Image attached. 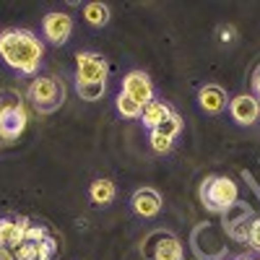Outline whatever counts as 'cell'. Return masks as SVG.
Returning <instances> with one entry per match:
<instances>
[{
  "instance_id": "obj_1",
  "label": "cell",
  "mask_w": 260,
  "mask_h": 260,
  "mask_svg": "<svg viewBox=\"0 0 260 260\" xmlns=\"http://www.w3.org/2000/svg\"><path fill=\"white\" fill-rule=\"evenodd\" d=\"M42 57H45V45L34 37L29 29H6L0 31V60L8 68L18 71L21 76H37Z\"/></svg>"
},
{
  "instance_id": "obj_2",
  "label": "cell",
  "mask_w": 260,
  "mask_h": 260,
  "mask_svg": "<svg viewBox=\"0 0 260 260\" xmlns=\"http://www.w3.org/2000/svg\"><path fill=\"white\" fill-rule=\"evenodd\" d=\"M201 201L211 213H224L229 206L240 201V190H237V182L229 175L206 177L201 187Z\"/></svg>"
},
{
  "instance_id": "obj_3",
  "label": "cell",
  "mask_w": 260,
  "mask_h": 260,
  "mask_svg": "<svg viewBox=\"0 0 260 260\" xmlns=\"http://www.w3.org/2000/svg\"><path fill=\"white\" fill-rule=\"evenodd\" d=\"M26 96H29V102L37 107L39 112H52L65 99V86L55 76H37L29 83Z\"/></svg>"
},
{
  "instance_id": "obj_4",
  "label": "cell",
  "mask_w": 260,
  "mask_h": 260,
  "mask_svg": "<svg viewBox=\"0 0 260 260\" xmlns=\"http://www.w3.org/2000/svg\"><path fill=\"white\" fill-rule=\"evenodd\" d=\"M42 31H45L47 42H52V45H65L73 34V18L65 11H52L42 18Z\"/></svg>"
},
{
  "instance_id": "obj_5",
  "label": "cell",
  "mask_w": 260,
  "mask_h": 260,
  "mask_svg": "<svg viewBox=\"0 0 260 260\" xmlns=\"http://www.w3.org/2000/svg\"><path fill=\"white\" fill-rule=\"evenodd\" d=\"M110 65L96 52H78L76 55V81H107Z\"/></svg>"
},
{
  "instance_id": "obj_6",
  "label": "cell",
  "mask_w": 260,
  "mask_h": 260,
  "mask_svg": "<svg viewBox=\"0 0 260 260\" xmlns=\"http://www.w3.org/2000/svg\"><path fill=\"white\" fill-rule=\"evenodd\" d=\"M122 94H127L133 102H138L141 107L154 102V83L143 71H130L122 78Z\"/></svg>"
},
{
  "instance_id": "obj_7",
  "label": "cell",
  "mask_w": 260,
  "mask_h": 260,
  "mask_svg": "<svg viewBox=\"0 0 260 260\" xmlns=\"http://www.w3.org/2000/svg\"><path fill=\"white\" fill-rule=\"evenodd\" d=\"M229 112H232V120L237 125H245V127L255 125L260 120V102L255 99V94H240L232 99Z\"/></svg>"
},
{
  "instance_id": "obj_8",
  "label": "cell",
  "mask_w": 260,
  "mask_h": 260,
  "mask_svg": "<svg viewBox=\"0 0 260 260\" xmlns=\"http://www.w3.org/2000/svg\"><path fill=\"white\" fill-rule=\"evenodd\" d=\"M29 125V112L26 107H18V110H6L0 112V138L13 143Z\"/></svg>"
},
{
  "instance_id": "obj_9",
  "label": "cell",
  "mask_w": 260,
  "mask_h": 260,
  "mask_svg": "<svg viewBox=\"0 0 260 260\" xmlns=\"http://www.w3.org/2000/svg\"><path fill=\"white\" fill-rule=\"evenodd\" d=\"M133 211L143 219H151V216H156L161 211V195L154 190V187H138L133 192Z\"/></svg>"
},
{
  "instance_id": "obj_10",
  "label": "cell",
  "mask_w": 260,
  "mask_h": 260,
  "mask_svg": "<svg viewBox=\"0 0 260 260\" xmlns=\"http://www.w3.org/2000/svg\"><path fill=\"white\" fill-rule=\"evenodd\" d=\"M198 104L208 115H219L226 107V91L221 89V86H216V83H206L203 89L198 91Z\"/></svg>"
},
{
  "instance_id": "obj_11",
  "label": "cell",
  "mask_w": 260,
  "mask_h": 260,
  "mask_svg": "<svg viewBox=\"0 0 260 260\" xmlns=\"http://www.w3.org/2000/svg\"><path fill=\"white\" fill-rule=\"evenodd\" d=\"M154 260H182V245L177 237L164 234L154 247Z\"/></svg>"
},
{
  "instance_id": "obj_12",
  "label": "cell",
  "mask_w": 260,
  "mask_h": 260,
  "mask_svg": "<svg viewBox=\"0 0 260 260\" xmlns=\"http://www.w3.org/2000/svg\"><path fill=\"white\" fill-rule=\"evenodd\" d=\"M172 112H175V110H172V107L167 104V102H159V99H154V102H151V104H146L143 107V112H141V120H143V125L146 127H151V130H154L164 117H169Z\"/></svg>"
},
{
  "instance_id": "obj_13",
  "label": "cell",
  "mask_w": 260,
  "mask_h": 260,
  "mask_svg": "<svg viewBox=\"0 0 260 260\" xmlns=\"http://www.w3.org/2000/svg\"><path fill=\"white\" fill-rule=\"evenodd\" d=\"M91 201L96 206H107V203H112L115 201V195H117V187L112 180H94L91 182Z\"/></svg>"
},
{
  "instance_id": "obj_14",
  "label": "cell",
  "mask_w": 260,
  "mask_h": 260,
  "mask_svg": "<svg viewBox=\"0 0 260 260\" xmlns=\"http://www.w3.org/2000/svg\"><path fill=\"white\" fill-rule=\"evenodd\" d=\"M76 91L83 102H96L107 91V81H76Z\"/></svg>"
},
{
  "instance_id": "obj_15",
  "label": "cell",
  "mask_w": 260,
  "mask_h": 260,
  "mask_svg": "<svg viewBox=\"0 0 260 260\" xmlns=\"http://www.w3.org/2000/svg\"><path fill=\"white\" fill-rule=\"evenodd\" d=\"M83 18H86V24H91V26H104L107 21H110V6L86 3L83 6Z\"/></svg>"
},
{
  "instance_id": "obj_16",
  "label": "cell",
  "mask_w": 260,
  "mask_h": 260,
  "mask_svg": "<svg viewBox=\"0 0 260 260\" xmlns=\"http://www.w3.org/2000/svg\"><path fill=\"white\" fill-rule=\"evenodd\" d=\"M154 133H159V136H164V138H169V141H175V138L182 133V117H180L177 112H172L169 117H164V120L154 127Z\"/></svg>"
},
{
  "instance_id": "obj_17",
  "label": "cell",
  "mask_w": 260,
  "mask_h": 260,
  "mask_svg": "<svg viewBox=\"0 0 260 260\" xmlns=\"http://www.w3.org/2000/svg\"><path fill=\"white\" fill-rule=\"evenodd\" d=\"M250 216H252V211H250L242 201H237L234 206H229V208L221 213V219H224V229H232L234 224H240V221L250 219Z\"/></svg>"
},
{
  "instance_id": "obj_18",
  "label": "cell",
  "mask_w": 260,
  "mask_h": 260,
  "mask_svg": "<svg viewBox=\"0 0 260 260\" xmlns=\"http://www.w3.org/2000/svg\"><path fill=\"white\" fill-rule=\"evenodd\" d=\"M115 104H117V112L125 117V120H141V112H143V107L138 104V102H133L127 94H117V99H115Z\"/></svg>"
},
{
  "instance_id": "obj_19",
  "label": "cell",
  "mask_w": 260,
  "mask_h": 260,
  "mask_svg": "<svg viewBox=\"0 0 260 260\" xmlns=\"http://www.w3.org/2000/svg\"><path fill=\"white\" fill-rule=\"evenodd\" d=\"M18 107H24V99H21L18 91H13V89H0V112L18 110Z\"/></svg>"
},
{
  "instance_id": "obj_20",
  "label": "cell",
  "mask_w": 260,
  "mask_h": 260,
  "mask_svg": "<svg viewBox=\"0 0 260 260\" xmlns=\"http://www.w3.org/2000/svg\"><path fill=\"white\" fill-rule=\"evenodd\" d=\"M252 221H255V216H250V219H245L240 224H234L232 229H226L229 237H232V240H237V242H247L250 240V232H252Z\"/></svg>"
},
{
  "instance_id": "obj_21",
  "label": "cell",
  "mask_w": 260,
  "mask_h": 260,
  "mask_svg": "<svg viewBox=\"0 0 260 260\" xmlns=\"http://www.w3.org/2000/svg\"><path fill=\"white\" fill-rule=\"evenodd\" d=\"M148 141H151V148H154L156 154H167V151H172V143H175V141H169V138L154 133V130H151V138Z\"/></svg>"
},
{
  "instance_id": "obj_22",
  "label": "cell",
  "mask_w": 260,
  "mask_h": 260,
  "mask_svg": "<svg viewBox=\"0 0 260 260\" xmlns=\"http://www.w3.org/2000/svg\"><path fill=\"white\" fill-rule=\"evenodd\" d=\"M13 260H37V245L24 242L21 247L13 250Z\"/></svg>"
},
{
  "instance_id": "obj_23",
  "label": "cell",
  "mask_w": 260,
  "mask_h": 260,
  "mask_svg": "<svg viewBox=\"0 0 260 260\" xmlns=\"http://www.w3.org/2000/svg\"><path fill=\"white\" fill-rule=\"evenodd\" d=\"M50 237V232H47V226H29V232H26V240L24 242H31V245H37V242H45Z\"/></svg>"
},
{
  "instance_id": "obj_24",
  "label": "cell",
  "mask_w": 260,
  "mask_h": 260,
  "mask_svg": "<svg viewBox=\"0 0 260 260\" xmlns=\"http://www.w3.org/2000/svg\"><path fill=\"white\" fill-rule=\"evenodd\" d=\"M247 245H250L252 250H260V219H255V221H252V232H250Z\"/></svg>"
},
{
  "instance_id": "obj_25",
  "label": "cell",
  "mask_w": 260,
  "mask_h": 260,
  "mask_svg": "<svg viewBox=\"0 0 260 260\" xmlns=\"http://www.w3.org/2000/svg\"><path fill=\"white\" fill-rule=\"evenodd\" d=\"M13 224H16L18 232H24V240H26V232H29V226H31V219H29V216H16Z\"/></svg>"
},
{
  "instance_id": "obj_26",
  "label": "cell",
  "mask_w": 260,
  "mask_h": 260,
  "mask_svg": "<svg viewBox=\"0 0 260 260\" xmlns=\"http://www.w3.org/2000/svg\"><path fill=\"white\" fill-rule=\"evenodd\" d=\"M234 34H237V29H234V26H221L219 39H221V42H232V39H234Z\"/></svg>"
},
{
  "instance_id": "obj_27",
  "label": "cell",
  "mask_w": 260,
  "mask_h": 260,
  "mask_svg": "<svg viewBox=\"0 0 260 260\" xmlns=\"http://www.w3.org/2000/svg\"><path fill=\"white\" fill-rule=\"evenodd\" d=\"M255 99L260 102V71L255 73Z\"/></svg>"
},
{
  "instance_id": "obj_28",
  "label": "cell",
  "mask_w": 260,
  "mask_h": 260,
  "mask_svg": "<svg viewBox=\"0 0 260 260\" xmlns=\"http://www.w3.org/2000/svg\"><path fill=\"white\" fill-rule=\"evenodd\" d=\"M37 260H52V257H47V255H39Z\"/></svg>"
},
{
  "instance_id": "obj_29",
  "label": "cell",
  "mask_w": 260,
  "mask_h": 260,
  "mask_svg": "<svg viewBox=\"0 0 260 260\" xmlns=\"http://www.w3.org/2000/svg\"><path fill=\"white\" fill-rule=\"evenodd\" d=\"M250 260H260V257H250Z\"/></svg>"
},
{
  "instance_id": "obj_30",
  "label": "cell",
  "mask_w": 260,
  "mask_h": 260,
  "mask_svg": "<svg viewBox=\"0 0 260 260\" xmlns=\"http://www.w3.org/2000/svg\"><path fill=\"white\" fill-rule=\"evenodd\" d=\"M0 245H3V240H0Z\"/></svg>"
}]
</instances>
